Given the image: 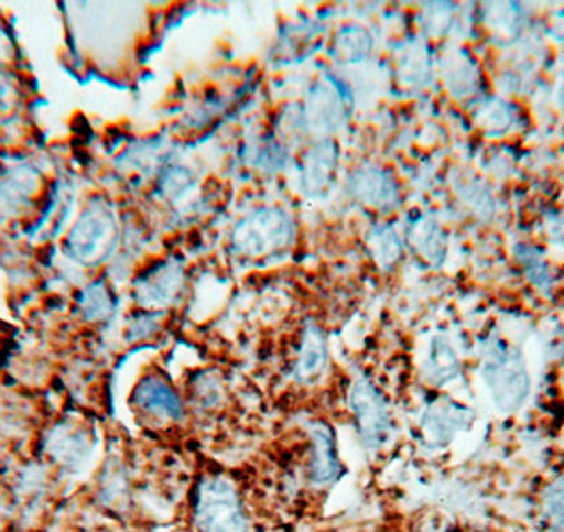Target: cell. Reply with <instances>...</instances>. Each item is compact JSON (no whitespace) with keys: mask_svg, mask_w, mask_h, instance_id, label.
Returning <instances> with one entry per match:
<instances>
[{"mask_svg":"<svg viewBox=\"0 0 564 532\" xmlns=\"http://www.w3.org/2000/svg\"><path fill=\"white\" fill-rule=\"evenodd\" d=\"M336 166H338L336 144L332 141H321L318 144H314L302 162L304 192L308 196H321L329 187Z\"/></svg>","mask_w":564,"mask_h":532,"instance_id":"7c38bea8","label":"cell"},{"mask_svg":"<svg viewBox=\"0 0 564 532\" xmlns=\"http://www.w3.org/2000/svg\"><path fill=\"white\" fill-rule=\"evenodd\" d=\"M82 448H85V439L82 435H75L70 431H56L52 435L50 449L62 463L70 465V463L79 460L84 456V449Z\"/></svg>","mask_w":564,"mask_h":532,"instance_id":"cb8c5ba5","label":"cell"},{"mask_svg":"<svg viewBox=\"0 0 564 532\" xmlns=\"http://www.w3.org/2000/svg\"><path fill=\"white\" fill-rule=\"evenodd\" d=\"M474 422V412L448 397H440L429 403L421 421V433L429 448H448L454 437L467 431Z\"/></svg>","mask_w":564,"mask_h":532,"instance_id":"8992f818","label":"cell"},{"mask_svg":"<svg viewBox=\"0 0 564 532\" xmlns=\"http://www.w3.org/2000/svg\"><path fill=\"white\" fill-rule=\"evenodd\" d=\"M327 359L329 357H327V344H325L323 332L316 325L308 323V327L304 332V339H302L297 365H295V378L300 382L311 384L325 371Z\"/></svg>","mask_w":564,"mask_h":532,"instance_id":"4fadbf2b","label":"cell"},{"mask_svg":"<svg viewBox=\"0 0 564 532\" xmlns=\"http://www.w3.org/2000/svg\"><path fill=\"white\" fill-rule=\"evenodd\" d=\"M350 410L355 414L357 431L367 449L382 448L391 433L393 419L387 399L367 378H357L350 389Z\"/></svg>","mask_w":564,"mask_h":532,"instance_id":"5b68a950","label":"cell"},{"mask_svg":"<svg viewBox=\"0 0 564 532\" xmlns=\"http://www.w3.org/2000/svg\"><path fill=\"white\" fill-rule=\"evenodd\" d=\"M194 187H196V178L192 176L189 170L181 169V166L170 169L169 172L162 176V183H160L162 194L169 197V199H172V202L183 199Z\"/></svg>","mask_w":564,"mask_h":532,"instance_id":"603a6c76","label":"cell"},{"mask_svg":"<svg viewBox=\"0 0 564 532\" xmlns=\"http://www.w3.org/2000/svg\"><path fill=\"white\" fill-rule=\"evenodd\" d=\"M295 225L281 208H259L231 234V247L242 257H265L289 247Z\"/></svg>","mask_w":564,"mask_h":532,"instance_id":"3957f363","label":"cell"},{"mask_svg":"<svg viewBox=\"0 0 564 532\" xmlns=\"http://www.w3.org/2000/svg\"><path fill=\"white\" fill-rule=\"evenodd\" d=\"M11 56H13V43L9 34L0 29V59H9Z\"/></svg>","mask_w":564,"mask_h":532,"instance_id":"f1b7e54d","label":"cell"},{"mask_svg":"<svg viewBox=\"0 0 564 532\" xmlns=\"http://www.w3.org/2000/svg\"><path fill=\"white\" fill-rule=\"evenodd\" d=\"M119 242V221L107 199H94L73 225L66 238V252L82 265L107 261Z\"/></svg>","mask_w":564,"mask_h":532,"instance_id":"7a4b0ae2","label":"cell"},{"mask_svg":"<svg viewBox=\"0 0 564 532\" xmlns=\"http://www.w3.org/2000/svg\"><path fill=\"white\" fill-rule=\"evenodd\" d=\"M132 401L137 408H141L142 412L160 419L178 421L183 414L181 397L162 378H155V376L142 378L139 387L134 389Z\"/></svg>","mask_w":564,"mask_h":532,"instance_id":"8fae6325","label":"cell"},{"mask_svg":"<svg viewBox=\"0 0 564 532\" xmlns=\"http://www.w3.org/2000/svg\"><path fill=\"white\" fill-rule=\"evenodd\" d=\"M444 82L454 96H469L478 85V68L469 57L456 56L444 68Z\"/></svg>","mask_w":564,"mask_h":532,"instance_id":"d6986e66","label":"cell"},{"mask_svg":"<svg viewBox=\"0 0 564 532\" xmlns=\"http://www.w3.org/2000/svg\"><path fill=\"white\" fill-rule=\"evenodd\" d=\"M460 373V363L458 357L451 346V341L444 336L433 337L429 346V357H426V376L435 384H446L454 380Z\"/></svg>","mask_w":564,"mask_h":532,"instance_id":"9a60e30c","label":"cell"},{"mask_svg":"<svg viewBox=\"0 0 564 532\" xmlns=\"http://www.w3.org/2000/svg\"><path fill=\"white\" fill-rule=\"evenodd\" d=\"M302 121L311 132L321 137L336 132L344 121V96L338 87L329 82L314 85Z\"/></svg>","mask_w":564,"mask_h":532,"instance_id":"ba28073f","label":"cell"},{"mask_svg":"<svg viewBox=\"0 0 564 532\" xmlns=\"http://www.w3.org/2000/svg\"><path fill=\"white\" fill-rule=\"evenodd\" d=\"M13 100H15V87L4 73H0V112L9 111L13 107Z\"/></svg>","mask_w":564,"mask_h":532,"instance_id":"83f0119b","label":"cell"},{"mask_svg":"<svg viewBox=\"0 0 564 532\" xmlns=\"http://www.w3.org/2000/svg\"><path fill=\"white\" fill-rule=\"evenodd\" d=\"M350 194L373 210H391L399 202L395 178L378 166L355 170L350 176Z\"/></svg>","mask_w":564,"mask_h":532,"instance_id":"9c48e42d","label":"cell"},{"mask_svg":"<svg viewBox=\"0 0 564 532\" xmlns=\"http://www.w3.org/2000/svg\"><path fill=\"white\" fill-rule=\"evenodd\" d=\"M554 36H558L561 41H564V13H561L558 15V20L554 22V26H552V30H550Z\"/></svg>","mask_w":564,"mask_h":532,"instance_id":"f546056e","label":"cell"},{"mask_svg":"<svg viewBox=\"0 0 564 532\" xmlns=\"http://www.w3.org/2000/svg\"><path fill=\"white\" fill-rule=\"evenodd\" d=\"M196 522L202 532H251L238 492L226 477L199 481Z\"/></svg>","mask_w":564,"mask_h":532,"instance_id":"277c9868","label":"cell"},{"mask_svg":"<svg viewBox=\"0 0 564 532\" xmlns=\"http://www.w3.org/2000/svg\"><path fill=\"white\" fill-rule=\"evenodd\" d=\"M34 189H36L34 170H15L0 183V208H7V210L20 208Z\"/></svg>","mask_w":564,"mask_h":532,"instance_id":"ac0fdd59","label":"cell"},{"mask_svg":"<svg viewBox=\"0 0 564 532\" xmlns=\"http://www.w3.org/2000/svg\"><path fill=\"white\" fill-rule=\"evenodd\" d=\"M408 238H410V245L426 261L442 263L446 259V249H448L446 247V234L433 219L419 217L414 224H410Z\"/></svg>","mask_w":564,"mask_h":532,"instance_id":"5bb4252c","label":"cell"},{"mask_svg":"<svg viewBox=\"0 0 564 532\" xmlns=\"http://www.w3.org/2000/svg\"><path fill=\"white\" fill-rule=\"evenodd\" d=\"M543 509L550 524L556 531H564V477H558L545 488L543 495Z\"/></svg>","mask_w":564,"mask_h":532,"instance_id":"d4e9b609","label":"cell"},{"mask_svg":"<svg viewBox=\"0 0 564 532\" xmlns=\"http://www.w3.org/2000/svg\"><path fill=\"white\" fill-rule=\"evenodd\" d=\"M312 435V465L311 477L316 486H329L338 481L341 476V465H339L338 449H336V437L334 431L316 422L311 426Z\"/></svg>","mask_w":564,"mask_h":532,"instance_id":"30bf717a","label":"cell"},{"mask_svg":"<svg viewBox=\"0 0 564 532\" xmlns=\"http://www.w3.org/2000/svg\"><path fill=\"white\" fill-rule=\"evenodd\" d=\"M185 282V270L181 261H162L149 268L139 281L134 282V297L142 308H166Z\"/></svg>","mask_w":564,"mask_h":532,"instance_id":"52a82bcc","label":"cell"},{"mask_svg":"<svg viewBox=\"0 0 564 532\" xmlns=\"http://www.w3.org/2000/svg\"><path fill=\"white\" fill-rule=\"evenodd\" d=\"M373 50V39L361 26H346L338 32L334 41V56L339 62H361Z\"/></svg>","mask_w":564,"mask_h":532,"instance_id":"e0dca14e","label":"cell"},{"mask_svg":"<svg viewBox=\"0 0 564 532\" xmlns=\"http://www.w3.org/2000/svg\"><path fill=\"white\" fill-rule=\"evenodd\" d=\"M561 105H563V111H564V87H563V94H561Z\"/></svg>","mask_w":564,"mask_h":532,"instance_id":"4dcf8cb0","label":"cell"},{"mask_svg":"<svg viewBox=\"0 0 564 532\" xmlns=\"http://www.w3.org/2000/svg\"><path fill=\"white\" fill-rule=\"evenodd\" d=\"M424 13H426V30L431 34H442L451 26L452 4H429Z\"/></svg>","mask_w":564,"mask_h":532,"instance_id":"4316f807","label":"cell"},{"mask_svg":"<svg viewBox=\"0 0 564 532\" xmlns=\"http://www.w3.org/2000/svg\"><path fill=\"white\" fill-rule=\"evenodd\" d=\"M476 121L490 134H503V132H508L509 126L513 121V111L501 98H486V100H481L480 107L476 111Z\"/></svg>","mask_w":564,"mask_h":532,"instance_id":"44dd1931","label":"cell"},{"mask_svg":"<svg viewBox=\"0 0 564 532\" xmlns=\"http://www.w3.org/2000/svg\"><path fill=\"white\" fill-rule=\"evenodd\" d=\"M79 308L85 321H105L113 314L115 302L109 286L105 282H94L79 297Z\"/></svg>","mask_w":564,"mask_h":532,"instance_id":"ffe728a7","label":"cell"},{"mask_svg":"<svg viewBox=\"0 0 564 532\" xmlns=\"http://www.w3.org/2000/svg\"><path fill=\"white\" fill-rule=\"evenodd\" d=\"M481 378L503 414L518 412L531 392V376L522 352L499 339L481 352Z\"/></svg>","mask_w":564,"mask_h":532,"instance_id":"6da1fadb","label":"cell"},{"mask_svg":"<svg viewBox=\"0 0 564 532\" xmlns=\"http://www.w3.org/2000/svg\"><path fill=\"white\" fill-rule=\"evenodd\" d=\"M429 73H431V66L426 59V52L421 45H412L399 59V75L410 85H423Z\"/></svg>","mask_w":564,"mask_h":532,"instance_id":"7402d4cb","label":"cell"},{"mask_svg":"<svg viewBox=\"0 0 564 532\" xmlns=\"http://www.w3.org/2000/svg\"><path fill=\"white\" fill-rule=\"evenodd\" d=\"M367 249L382 268H393L403 257V245L391 225H376L367 236Z\"/></svg>","mask_w":564,"mask_h":532,"instance_id":"2e32d148","label":"cell"},{"mask_svg":"<svg viewBox=\"0 0 564 532\" xmlns=\"http://www.w3.org/2000/svg\"><path fill=\"white\" fill-rule=\"evenodd\" d=\"M518 257H520V261H522V265H524L529 279L535 282L536 286H545V284L550 282L547 265H545V261L541 259V254H539V251H535L533 247H522V249L518 251Z\"/></svg>","mask_w":564,"mask_h":532,"instance_id":"484cf974","label":"cell"}]
</instances>
